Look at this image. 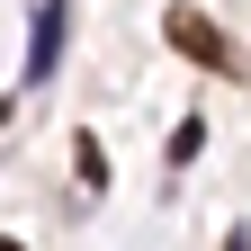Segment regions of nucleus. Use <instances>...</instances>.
I'll return each instance as SVG.
<instances>
[{
	"instance_id": "1",
	"label": "nucleus",
	"mask_w": 251,
	"mask_h": 251,
	"mask_svg": "<svg viewBox=\"0 0 251 251\" xmlns=\"http://www.w3.org/2000/svg\"><path fill=\"white\" fill-rule=\"evenodd\" d=\"M171 45H179L188 63H206V72H225V63H233V54H225V36H215L206 18H188V9H171Z\"/></svg>"
},
{
	"instance_id": "2",
	"label": "nucleus",
	"mask_w": 251,
	"mask_h": 251,
	"mask_svg": "<svg viewBox=\"0 0 251 251\" xmlns=\"http://www.w3.org/2000/svg\"><path fill=\"white\" fill-rule=\"evenodd\" d=\"M54 45H63V9H36V54H27V81L54 72Z\"/></svg>"
},
{
	"instance_id": "3",
	"label": "nucleus",
	"mask_w": 251,
	"mask_h": 251,
	"mask_svg": "<svg viewBox=\"0 0 251 251\" xmlns=\"http://www.w3.org/2000/svg\"><path fill=\"white\" fill-rule=\"evenodd\" d=\"M0 251H27V242H9V233H0Z\"/></svg>"
}]
</instances>
